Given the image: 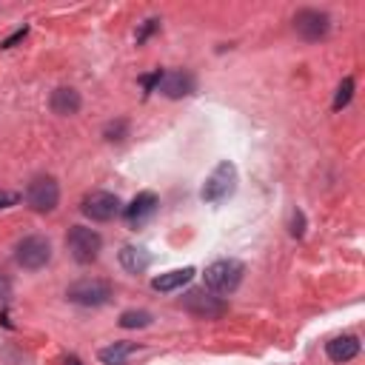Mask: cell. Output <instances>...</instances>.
I'll list each match as a JSON object with an SVG mask.
<instances>
[{"label": "cell", "mask_w": 365, "mask_h": 365, "mask_svg": "<svg viewBox=\"0 0 365 365\" xmlns=\"http://www.w3.org/2000/svg\"><path fill=\"white\" fill-rule=\"evenodd\" d=\"M242 279V262L237 259H217L205 268V285L214 294H231Z\"/></svg>", "instance_id": "obj_1"}, {"label": "cell", "mask_w": 365, "mask_h": 365, "mask_svg": "<svg viewBox=\"0 0 365 365\" xmlns=\"http://www.w3.org/2000/svg\"><path fill=\"white\" fill-rule=\"evenodd\" d=\"M66 245H68L71 257H74L77 262H83V265H86V262H94V259H97L103 240H100V234H97L94 228H86V225H74V228H68Z\"/></svg>", "instance_id": "obj_2"}, {"label": "cell", "mask_w": 365, "mask_h": 365, "mask_svg": "<svg viewBox=\"0 0 365 365\" xmlns=\"http://www.w3.org/2000/svg\"><path fill=\"white\" fill-rule=\"evenodd\" d=\"M14 259H17V265H23V268H29V271H37V268H43V265L51 259V245H48L46 237L31 234V237H26V240L17 242Z\"/></svg>", "instance_id": "obj_3"}, {"label": "cell", "mask_w": 365, "mask_h": 365, "mask_svg": "<svg viewBox=\"0 0 365 365\" xmlns=\"http://www.w3.org/2000/svg\"><path fill=\"white\" fill-rule=\"evenodd\" d=\"M234 182H237V168H234L228 160H222V163L208 174L205 185H202V200H205V202H220V200H225V197L234 191Z\"/></svg>", "instance_id": "obj_4"}, {"label": "cell", "mask_w": 365, "mask_h": 365, "mask_svg": "<svg viewBox=\"0 0 365 365\" xmlns=\"http://www.w3.org/2000/svg\"><path fill=\"white\" fill-rule=\"evenodd\" d=\"M66 297L77 305H103L111 297V285L106 279H77L74 285H68Z\"/></svg>", "instance_id": "obj_5"}, {"label": "cell", "mask_w": 365, "mask_h": 365, "mask_svg": "<svg viewBox=\"0 0 365 365\" xmlns=\"http://www.w3.org/2000/svg\"><path fill=\"white\" fill-rule=\"evenodd\" d=\"M60 200V188L51 177H37L29 182L26 188V202L34 208V211H51Z\"/></svg>", "instance_id": "obj_6"}, {"label": "cell", "mask_w": 365, "mask_h": 365, "mask_svg": "<svg viewBox=\"0 0 365 365\" xmlns=\"http://www.w3.org/2000/svg\"><path fill=\"white\" fill-rule=\"evenodd\" d=\"M83 214L97 220V222H108L120 214V200L108 191H91L86 200H83Z\"/></svg>", "instance_id": "obj_7"}, {"label": "cell", "mask_w": 365, "mask_h": 365, "mask_svg": "<svg viewBox=\"0 0 365 365\" xmlns=\"http://www.w3.org/2000/svg\"><path fill=\"white\" fill-rule=\"evenodd\" d=\"M297 23V31L305 37V40H319L325 31H328V14L325 11H317V9H305L294 17Z\"/></svg>", "instance_id": "obj_8"}, {"label": "cell", "mask_w": 365, "mask_h": 365, "mask_svg": "<svg viewBox=\"0 0 365 365\" xmlns=\"http://www.w3.org/2000/svg\"><path fill=\"white\" fill-rule=\"evenodd\" d=\"M157 88H160L165 97L177 100V97H185V94L194 91V80H191V74H185V71H163Z\"/></svg>", "instance_id": "obj_9"}, {"label": "cell", "mask_w": 365, "mask_h": 365, "mask_svg": "<svg viewBox=\"0 0 365 365\" xmlns=\"http://www.w3.org/2000/svg\"><path fill=\"white\" fill-rule=\"evenodd\" d=\"M185 308H188L191 314H197V317L211 319V317H220V314L225 311V302L217 299V297H211V294H205V291H191V294L185 297Z\"/></svg>", "instance_id": "obj_10"}, {"label": "cell", "mask_w": 365, "mask_h": 365, "mask_svg": "<svg viewBox=\"0 0 365 365\" xmlns=\"http://www.w3.org/2000/svg\"><path fill=\"white\" fill-rule=\"evenodd\" d=\"M154 211H157V194L143 191V194H137V197L131 200V205H125V220H128L131 225H140V222L148 220Z\"/></svg>", "instance_id": "obj_11"}, {"label": "cell", "mask_w": 365, "mask_h": 365, "mask_svg": "<svg viewBox=\"0 0 365 365\" xmlns=\"http://www.w3.org/2000/svg\"><path fill=\"white\" fill-rule=\"evenodd\" d=\"M325 351H328V359H331V362H348V359H354V356L359 354V339L351 336V334L334 336Z\"/></svg>", "instance_id": "obj_12"}, {"label": "cell", "mask_w": 365, "mask_h": 365, "mask_svg": "<svg viewBox=\"0 0 365 365\" xmlns=\"http://www.w3.org/2000/svg\"><path fill=\"white\" fill-rule=\"evenodd\" d=\"M194 277V268H177V271H168V274H160V277H154L151 279V288L154 291H163V294H168V291H177V288H182L188 279Z\"/></svg>", "instance_id": "obj_13"}, {"label": "cell", "mask_w": 365, "mask_h": 365, "mask_svg": "<svg viewBox=\"0 0 365 365\" xmlns=\"http://www.w3.org/2000/svg\"><path fill=\"white\" fill-rule=\"evenodd\" d=\"M148 262H151V257H148V251H145V248L125 245V248L120 251V265H123L125 271H131V274L145 271V268H148Z\"/></svg>", "instance_id": "obj_14"}, {"label": "cell", "mask_w": 365, "mask_h": 365, "mask_svg": "<svg viewBox=\"0 0 365 365\" xmlns=\"http://www.w3.org/2000/svg\"><path fill=\"white\" fill-rule=\"evenodd\" d=\"M77 108H80V94H77L74 88H57V91L51 94V111H54V114L68 117V114H74Z\"/></svg>", "instance_id": "obj_15"}, {"label": "cell", "mask_w": 365, "mask_h": 365, "mask_svg": "<svg viewBox=\"0 0 365 365\" xmlns=\"http://www.w3.org/2000/svg\"><path fill=\"white\" fill-rule=\"evenodd\" d=\"M134 351H137L134 342H114V345H108V348L100 351V359H103L106 365H125V359H128Z\"/></svg>", "instance_id": "obj_16"}, {"label": "cell", "mask_w": 365, "mask_h": 365, "mask_svg": "<svg viewBox=\"0 0 365 365\" xmlns=\"http://www.w3.org/2000/svg\"><path fill=\"white\" fill-rule=\"evenodd\" d=\"M148 322H151L148 311H125V314H120V325L123 328H145Z\"/></svg>", "instance_id": "obj_17"}, {"label": "cell", "mask_w": 365, "mask_h": 365, "mask_svg": "<svg viewBox=\"0 0 365 365\" xmlns=\"http://www.w3.org/2000/svg\"><path fill=\"white\" fill-rule=\"evenodd\" d=\"M351 94H354V77H345V80L339 83V88H336V97H334V108L339 111L342 106H348V103H351Z\"/></svg>", "instance_id": "obj_18"}, {"label": "cell", "mask_w": 365, "mask_h": 365, "mask_svg": "<svg viewBox=\"0 0 365 365\" xmlns=\"http://www.w3.org/2000/svg\"><path fill=\"white\" fill-rule=\"evenodd\" d=\"M26 31H29V29H26V26H23V29H17V31H14V34H11V37H9V40H3V48H11V46H14V43H20V40H23V37H26Z\"/></svg>", "instance_id": "obj_19"}, {"label": "cell", "mask_w": 365, "mask_h": 365, "mask_svg": "<svg viewBox=\"0 0 365 365\" xmlns=\"http://www.w3.org/2000/svg\"><path fill=\"white\" fill-rule=\"evenodd\" d=\"M20 197L14 194V191H0V208H9V205H14Z\"/></svg>", "instance_id": "obj_20"}, {"label": "cell", "mask_w": 365, "mask_h": 365, "mask_svg": "<svg viewBox=\"0 0 365 365\" xmlns=\"http://www.w3.org/2000/svg\"><path fill=\"white\" fill-rule=\"evenodd\" d=\"M154 29H157V20H148V23H145V26H143V31H140V34H137V43H143V40H145V37H148V34H151V31H154Z\"/></svg>", "instance_id": "obj_21"}, {"label": "cell", "mask_w": 365, "mask_h": 365, "mask_svg": "<svg viewBox=\"0 0 365 365\" xmlns=\"http://www.w3.org/2000/svg\"><path fill=\"white\" fill-rule=\"evenodd\" d=\"M120 131H125V123H117V125H108V128H106V137H108V140H120V137H117Z\"/></svg>", "instance_id": "obj_22"}, {"label": "cell", "mask_w": 365, "mask_h": 365, "mask_svg": "<svg viewBox=\"0 0 365 365\" xmlns=\"http://www.w3.org/2000/svg\"><path fill=\"white\" fill-rule=\"evenodd\" d=\"M291 234H294V237H302V214H299V211L294 214V228H291Z\"/></svg>", "instance_id": "obj_23"}, {"label": "cell", "mask_w": 365, "mask_h": 365, "mask_svg": "<svg viewBox=\"0 0 365 365\" xmlns=\"http://www.w3.org/2000/svg\"><path fill=\"white\" fill-rule=\"evenodd\" d=\"M6 294H9V279L0 277V297H6Z\"/></svg>", "instance_id": "obj_24"}, {"label": "cell", "mask_w": 365, "mask_h": 365, "mask_svg": "<svg viewBox=\"0 0 365 365\" xmlns=\"http://www.w3.org/2000/svg\"><path fill=\"white\" fill-rule=\"evenodd\" d=\"M66 365H80V362H77V359H74V356H71V359H68V362H66Z\"/></svg>", "instance_id": "obj_25"}]
</instances>
